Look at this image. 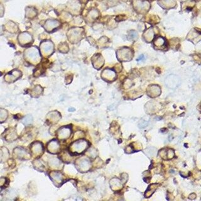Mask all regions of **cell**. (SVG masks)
<instances>
[{
  "mask_svg": "<svg viewBox=\"0 0 201 201\" xmlns=\"http://www.w3.org/2000/svg\"><path fill=\"white\" fill-rule=\"evenodd\" d=\"M32 122V117L31 116H27L23 120V123L25 125H28Z\"/></svg>",
  "mask_w": 201,
  "mask_h": 201,
  "instance_id": "7a4b0ae2",
  "label": "cell"
},
{
  "mask_svg": "<svg viewBox=\"0 0 201 201\" xmlns=\"http://www.w3.org/2000/svg\"><path fill=\"white\" fill-rule=\"evenodd\" d=\"M75 146L74 148L75 149L77 150V152H82V151H83L84 150H85L86 148V147H87V142L85 141L84 140H80L77 142L74 143V144Z\"/></svg>",
  "mask_w": 201,
  "mask_h": 201,
  "instance_id": "6da1fadb",
  "label": "cell"
},
{
  "mask_svg": "<svg viewBox=\"0 0 201 201\" xmlns=\"http://www.w3.org/2000/svg\"><path fill=\"white\" fill-rule=\"evenodd\" d=\"M81 166H83V168H87L89 166V162L88 160H83V162H81Z\"/></svg>",
  "mask_w": 201,
  "mask_h": 201,
  "instance_id": "3957f363",
  "label": "cell"
}]
</instances>
